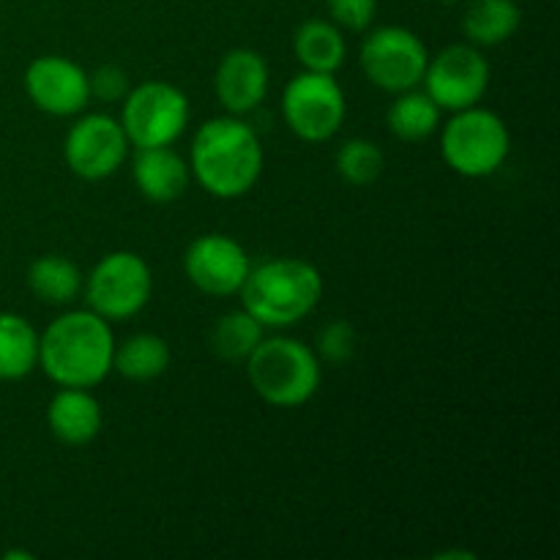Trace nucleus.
Masks as SVG:
<instances>
[{
    "label": "nucleus",
    "instance_id": "nucleus-23",
    "mask_svg": "<svg viewBox=\"0 0 560 560\" xmlns=\"http://www.w3.org/2000/svg\"><path fill=\"white\" fill-rule=\"evenodd\" d=\"M262 337H266V328L241 306L219 317L211 331V348L222 361H246L252 350L262 342Z\"/></svg>",
    "mask_w": 560,
    "mask_h": 560
},
{
    "label": "nucleus",
    "instance_id": "nucleus-3",
    "mask_svg": "<svg viewBox=\"0 0 560 560\" xmlns=\"http://www.w3.org/2000/svg\"><path fill=\"white\" fill-rule=\"evenodd\" d=\"M323 288V273L310 260L271 257L252 262L238 295L262 328H290L317 310Z\"/></svg>",
    "mask_w": 560,
    "mask_h": 560
},
{
    "label": "nucleus",
    "instance_id": "nucleus-28",
    "mask_svg": "<svg viewBox=\"0 0 560 560\" xmlns=\"http://www.w3.org/2000/svg\"><path fill=\"white\" fill-rule=\"evenodd\" d=\"M438 3H443V5H454V3H459V0H438Z\"/></svg>",
    "mask_w": 560,
    "mask_h": 560
},
{
    "label": "nucleus",
    "instance_id": "nucleus-14",
    "mask_svg": "<svg viewBox=\"0 0 560 560\" xmlns=\"http://www.w3.org/2000/svg\"><path fill=\"white\" fill-rule=\"evenodd\" d=\"M271 71L257 49L235 47L224 52L213 74V91L228 115H249L268 98Z\"/></svg>",
    "mask_w": 560,
    "mask_h": 560
},
{
    "label": "nucleus",
    "instance_id": "nucleus-2",
    "mask_svg": "<svg viewBox=\"0 0 560 560\" xmlns=\"http://www.w3.org/2000/svg\"><path fill=\"white\" fill-rule=\"evenodd\" d=\"M113 323L91 310L58 315L38 334V370L58 388H96L113 372Z\"/></svg>",
    "mask_w": 560,
    "mask_h": 560
},
{
    "label": "nucleus",
    "instance_id": "nucleus-13",
    "mask_svg": "<svg viewBox=\"0 0 560 560\" xmlns=\"http://www.w3.org/2000/svg\"><path fill=\"white\" fill-rule=\"evenodd\" d=\"M22 82L33 107L55 118H74L91 104L88 71L63 55H42L31 60Z\"/></svg>",
    "mask_w": 560,
    "mask_h": 560
},
{
    "label": "nucleus",
    "instance_id": "nucleus-4",
    "mask_svg": "<svg viewBox=\"0 0 560 560\" xmlns=\"http://www.w3.org/2000/svg\"><path fill=\"white\" fill-rule=\"evenodd\" d=\"M244 364L249 386L271 408H301L323 381L315 348L293 337H262Z\"/></svg>",
    "mask_w": 560,
    "mask_h": 560
},
{
    "label": "nucleus",
    "instance_id": "nucleus-11",
    "mask_svg": "<svg viewBox=\"0 0 560 560\" xmlns=\"http://www.w3.org/2000/svg\"><path fill=\"white\" fill-rule=\"evenodd\" d=\"M129 148L120 120L104 113H88L66 131L63 162L77 178L104 180L124 167Z\"/></svg>",
    "mask_w": 560,
    "mask_h": 560
},
{
    "label": "nucleus",
    "instance_id": "nucleus-21",
    "mask_svg": "<svg viewBox=\"0 0 560 560\" xmlns=\"http://www.w3.org/2000/svg\"><path fill=\"white\" fill-rule=\"evenodd\" d=\"M38 366V331L27 317L0 312V381H25Z\"/></svg>",
    "mask_w": 560,
    "mask_h": 560
},
{
    "label": "nucleus",
    "instance_id": "nucleus-7",
    "mask_svg": "<svg viewBox=\"0 0 560 560\" xmlns=\"http://www.w3.org/2000/svg\"><path fill=\"white\" fill-rule=\"evenodd\" d=\"M88 310L107 323H124L140 315L153 293V273L137 252H109L93 266L82 284Z\"/></svg>",
    "mask_w": 560,
    "mask_h": 560
},
{
    "label": "nucleus",
    "instance_id": "nucleus-19",
    "mask_svg": "<svg viewBox=\"0 0 560 560\" xmlns=\"http://www.w3.org/2000/svg\"><path fill=\"white\" fill-rule=\"evenodd\" d=\"M85 273L63 255H42L27 268V288L42 304L69 306L80 299Z\"/></svg>",
    "mask_w": 560,
    "mask_h": 560
},
{
    "label": "nucleus",
    "instance_id": "nucleus-12",
    "mask_svg": "<svg viewBox=\"0 0 560 560\" xmlns=\"http://www.w3.org/2000/svg\"><path fill=\"white\" fill-rule=\"evenodd\" d=\"M249 268L252 257L246 255L244 246L224 233L197 235L184 252L186 279L211 299L238 295Z\"/></svg>",
    "mask_w": 560,
    "mask_h": 560
},
{
    "label": "nucleus",
    "instance_id": "nucleus-24",
    "mask_svg": "<svg viewBox=\"0 0 560 560\" xmlns=\"http://www.w3.org/2000/svg\"><path fill=\"white\" fill-rule=\"evenodd\" d=\"M337 175L350 186H372L383 173H386V153L381 145L364 137L342 142L334 156Z\"/></svg>",
    "mask_w": 560,
    "mask_h": 560
},
{
    "label": "nucleus",
    "instance_id": "nucleus-10",
    "mask_svg": "<svg viewBox=\"0 0 560 560\" xmlns=\"http://www.w3.org/2000/svg\"><path fill=\"white\" fill-rule=\"evenodd\" d=\"M490 77V60L476 44H448L438 55H430L421 85L443 113H459L487 96Z\"/></svg>",
    "mask_w": 560,
    "mask_h": 560
},
{
    "label": "nucleus",
    "instance_id": "nucleus-8",
    "mask_svg": "<svg viewBox=\"0 0 560 560\" xmlns=\"http://www.w3.org/2000/svg\"><path fill=\"white\" fill-rule=\"evenodd\" d=\"M348 115V98L337 74L301 71L282 91V118L304 142H326L337 137Z\"/></svg>",
    "mask_w": 560,
    "mask_h": 560
},
{
    "label": "nucleus",
    "instance_id": "nucleus-9",
    "mask_svg": "<svg viewBox=\"0 0 560 560\" xmlns=\"http://www.w3.org/2000/svg\"><path fill=\"white\" fill-rule=\"evenodd\" d=\"M359 63L372 85L386 93H402L421 85L430 49L410 27L383 25L364 38Z\"/></svg>",
    "mask_w": 560,
    "mask_h": 560
},
{
    "label": "nucleus",
    "instance_id": "nucleus-16",
    "mask_svg": "<svg viewBox=\"0 0 560 560\" xmlns=\"http://www.w3.org/2000/svg\"><path fill=\"white\" fill-rule=\"evenodd\" d=\"M47 427L66 446H88L104 427L102 402L91 388H58L47 405Z\"/></svg>",
    "mask_w": 560,
    "mask_h": 560
},
{
    "label": "nucleus",
    "instance_id": "nucleus-25",
    "mask_svg": "<svg viewBox=\"0 0 560 560\" xmlns=\"http://www.w3.org/2000/svg\"><path fill=\"white\" fill-rule=\"evenodd\" d=\"M312 348H315L320 364L345 366L353 361L355 350H359V331H355V326L350 320L337 317V320H328L326 326L317 331Z\"/></svg>",
    "mask_w": 560,
    "mask_h": 560
},
{
    "label": "nucleus",
    "instance_id": "nucleus-5",
    "mask_svg": "<svg viewBox=\"0 0 560 560\" xmlns=\"http://www.w3.org/2000/svg\"><path fill=\"white\" fill-rule=\"evenodd\" d=\"M438 131L443 162L463 178H490L506 164L512 151V131L506 120L479 104L452 113Z\"/></svg>",
    "mask_w": 560,
    "mask_h": 560
},
{
    "label": "nucleus",
    "instance_id": "nucleus-1",
    "mask_svg": "<svg viewBox=\"0 0 560 560\" xmlns=\"http://www.w3.org/2000/svg\"><path fill=\"white\" fill-rule=\"evenodd\" d=\"M266 167L260 137L238 115L211 118L195 131L189 148L191 178L217 200L249 195Z\"/></svg>",
    "mask_w": 560,
    "mask_h": 560
},
{
    "label": "nucleus",
    "instance_id": "nucleus-6",
    "mask_svg": "<svg viewBox=\"0 0 560 560\" xmlns=\"http://www.w3.org/2000/svg\"><path fill=\"white\" fill-rule=\"evenodd\" d=\"M191 107L180 88L148 80L129 88L120 102V126L131 148L175 145L189 129Z\"/></svg>",
    "mask_w": 560,
    "mask_h": 560
},
{
    "label": "nucleus",
    "instance_id": "nucleus-15",
    "mask_svg": "<svg viewBox=\"0 0 560 560\" xmlns=\"http://www.w3.org/2000/svg\"><path fill=\"white\" fill-rule=\"evenodd\" d=\"M131 178H135L137 191L148 202H175L186 195L191 180L189 162L173 151V145L159 148H137V156L131 162Z\"/></svg>",
    "mask_w": 560,
    "mask_h": 560
},
{
    "label": "nucleus",
    "instance_id": "nucleus-22",
    "mask_svg": "<svg viewBox=\"0 0 560 560\" xmlns=\"http://www.w3.org/2000/svg\"><path fill=\"white\" fill-rule=\"evenodd\" d=\"M394 102L386 113V124L392 135L402 142H424L441 129V115L443 109L427 96L424 91H410L394 93Z\"/></svg>",
    "mask_w": 560,
    "mask_h": 560
},
{
    "label": "nucleus",
    "instance_id": "nucleus-26",
    "mask_svg": "<svg viewBox=\"0 0 560 560\" xmlns=\"http://www.w3.org/2000/svg\"><path fill=\"white\" fill-rule=\"evenodd\" d=\"M328 20L350 33H364L375 22L377 0H326Z\"/></svg>",
    "mask_w": 560,
    "mask_h": 560
},
{
    "label": "nucleus",
    "instance_id": "nucleus-17",
    "mask_svg": "<svg viewBox=\"0 0 560 560\" xmlns=\"http://www.w3.org/2000/svg\"><path fill=\"white\" fill-rule=\"evenodd\" d=\"M293 55L304 71H320V74H337L348 58V42L342 27L331 20L312 16L304 20L293 33Z\"/></svg>",
    "mask_w": 560,
    "mask_h": 560
},
{
    "label": "nucleus",
    "instance_id": "nucleus-18",
    "mask_svg": "<svg viewBox=\"0 0 560 560\" xmlns=\"http://www.w3.org/2000/svg\"><path fill=\"white\" fill-rule=\"evenodd\" d=\"M523 25L517 0H470L463 14V33L476 47L506 44Z\"/></svg>",
    "mask_w": 560,
    "mask_h": 560
},
{
    "label": "nucleus",
    "instance_id": "nucleus-20",
    "mask_svg": "<svg viewBox=\"0 0 560 560\" xmlns=\"http://www.w3.org/2000/svg\"><path fill=\"white\" fill-rule=\"evenodd\" d=\"M170 361H173L170 345L159 334L142 331L131 334L120 345L115 342L113 372L131 383H151L170 370Z\"/></svg>",
    "mask_w": 560,
    "mask_h": 560
},
{
    "label": "nucleus",
    "instance_id": "nucleus-27",
    "mask_svg": "<svg viewBox=\"0 0 560 560\" xmlns=\"http://www.w3.org/2000/svg\"><path fill=\"white\" fill-rule=\"evenodd\" d=\"M88 82H91V98H98V102H124V96L129 93V74H126L120 66L104 63L98 66L93 74H88Z\"/></svg>",
    "mask_w": 560,
    "mask_h": 560
}]
</instances>
